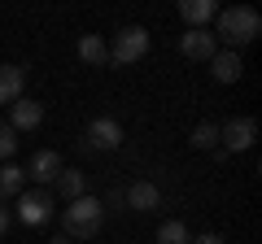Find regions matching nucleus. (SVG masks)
Here are the masks:
<instances>
[{"instance_id": "f257e3e1", "label": "nucleus", "mask_w": 262, "mask_h": 244, "mask_svg": "<svg viewBox=\"0 0 262 244\" xmlns=\"http://www.w3.org/2000/svg\"><path fill=\"white\" fill-rule=\"evenodd\" d=\"M258 35H262V18H258V9H249V5L219 9V18H214V39L227 48V53H241V48L253 44Z\"/></svg>"}, {"instance_id": "f03ea898", "label": "nucleus", "mask_w": 262, "mask_h": 244, "mask_svg": "<svg viewBox=\"0 0 262 244\" xmlns=\"http://www.w3.org/2000/svg\"><path fill=\"white\" fill-rule=\"evenodd\" d=\"M105 223V205L96 197H79L61 209V227H66V240H92Z\"/></svg>"}, {"instance_id": "7ed1b4c3", "label": "nucleus", "mask_w": 262, "mask_h": 244, "mask_svg": "<svg viewBox=\"0 0 262 244\" xmlns=\"http://www.w3.org/2000/svg\"><path fill=\"white\" fill-rule=\"evenodd\" d=\"M105 48H110V66H136L149 53V31L144 27H122Z\"/></svg>"}, {"instance_id": "20e7f679", "label": "nucleus", "mask_w": 262, "mask_h": 244, "mask_svg": "<svg viewBox=\"0 0 262 244\" xmlns=\"http://www.w3.org/2000/svg\"><path fill=\"white\" fill-rule=\"evenodd\" d=\"M53 205H57V201H53V192H48V188H35V192H22V197L13 201V209H9V214L18 218L22 227H44L48 218H53Z\"/></svg>"}, {"instance_id": "39448f33", "label": "nucleus", "mask_w": 262, "mask_h": 244, "mask_svg": "<svg viewBox=\"0 0 262 244\" xmlns=\"http://www.w3.org/2000/svg\"><path fill=\"white\" fill-rule=\"evenodd\" d=\"M253 140H258V122L253 118H232L219 127V149L232 157V153H249Z\"/></svg>"}, {"instance_id": "423d86ee", "label": "nucleus", "mask_w": 262, "mask_h": 244, "mask_svg": "<svg viewBox=\"0 0 262 244\" xmlns=\"http://www.w3.org/2000/svg\"><path fill=\"white\" fill-rule=\"evenodd\" d=\"M122 122L118 118H92L88 122V149H96V153H114V149H122Z\"/></svg>"}, {"instance_id": "0eeeda50", "label": "nucleus", "mask_w": 262, "mask_h": 244, "mask_svg": "<svg viewBox=\"0 0 262 244\" xmlns=\"http://www.w3.org/2000/svg\"><path fill=\"white\" fill-rule=\"evenodd\" d=\"M122 205H127L131 214H153V209H162V188L153 179H136V183L122 192Z\"/></svg>"}, {"instance_id": "6e6552de", "label": "nucleus", "mask_w": 262, "mask_h": 244, "mask_svg": "<svg viewBox=\"0 0 262 244\" xmlns=\"http://www.w3.org/2000/svg\"><path fill=\"white\" fill-rule=\"evenodd\" d=\"M179 53H184L188 61H210V57L219 53L214 31H184V35H179Z\"/></svg>"}, {"instance_id": "1a4fd4ad", "label": "nucleus", "mask_w": 262, "mask_h": 244, "mask_svg": "<svg viewBox=\"0 0 262 244\" xmlns=\"http://www.w3.org/2000/svg\"><path fill=\"white\" fill-rule=\"evenodd\" d=\"M22 96H27V66L5 61V66H0V105L9 109L13 101H22Z\"/></svg>"}, {"instance_id": "9d476101", "label": "nucleus", "mask_w": 262, "mask_h": 244, "mask_svg": "<svg viewBox=\"0 0 262 244\" xmlns=\"http://www.w3.org/2000/svg\"><path fill=\"white\" fill-rule=\"evenodd\" d=\"M61 153H53V149H39L35 157H31V166H27V179H35L39 188L44 183H57V175H61Z\"/></svg>"}, {"instance_id": "9b49d317", "label": "nucleus", "mask_w": 262, "mask_h": 244, "mask_svg": "<svg viewBox=\"0 0 262 244\" xmlns=\"http://www.w3.org/2000/svg\"><path fill=\"white\" fill-rule=\"evenodd\" d=\"M39 122H44V105H39V101L22 96V101L9 105V127H13V131H35Z\"/></svg>"}, {"instance_id": "f8f14e48", "label": "nucleus", "mask_w": 262, "mask_h": 244, "mask_svg": "<svg viewBox=\"0 0 262 244\" xmlns=\"http://www.w3.org/2000/svg\"><path fill=\"white\" fill-rule=\"evenodd\" d=\"M179 18L188 22V31H210V22L219 18V5L214 0H184L179 5Z\"/></svg>"}, {"instance_id": "ddd939ff", "label": "nucleus", "mask_w": 262, "mask_h": 244, "mask_svg": "<svg viewBox=\"0 0 262 244\" xmlns=\"http://www.w3.org/2000/svg\"><path fill=\"white\" fill-rule=\"evenodd\" d=\"M206 66H210V75H214L219 83H236V79L245 75V66H241V53H227V48H219V53L210 57Z\"/></svg>"}, {"instance_id": "4468645a", "label": "nucleus", "mask_w": 262, "mask_h": 244, "mask_svg": "<svg viewBox=\"0 0 262 244\" xmlns=\"http://www.w3.org/2000/svg\"><path fill=\"white\" fill-rule=\"evenodd\" d=\"M22 192H27V170L13 166V161H5L0 166V201L9 205V201H18Z\"/></svg>"}, {"instance_id": "2eb2a0df", "label": "nucleus", "mask_w": 262, "mask_h": 244, "mask_svg": "<svg viewBox=\"0 0 262 244\" xmlns=\"http://www.w3.org/2000/svg\"><path fill=\"white\" fill-rule=\"evenodd\" d=\"M57 192H61L66 205L79 201V197H88V175H83V170H75V166H66L61 175H57Z\"/></svg>"}, {"instance_id": "dca6fc26", "label": "nucleus", "mask_w": 262, "mask_h": 244, "mask_svg": "<svg viewBox=\"0 0 262 244\" xmlns=\"http://www.w3.org/2000/svg\"><path fill=\"white\" fill-rule=\"evenodd\" d=\"M79 61L83 66H110V48H105L101 35H83L79 39Z\"/></svg>"}, {"instance_id": "f3484780", "label": "nucleus", "mask_w": 262, "mask_h": 244, "mask_svg": "<svg viewBox=\"0 0 262 244\" xmlns=\"http://www.w3.org/2000/svg\"><path fill=\"white\" fill-rule=\"evenodd\" d=\"M192 149H201V153L219 149V122H196L192 127Z\"/></svg>"}, {"instance_id": "a211bd4d", "label": "nucleus", "mask_w": 262, "mask_h": 244, "mask_svg": "<svg viewBox=\"0 0 262 244\" xmlns=\"http://www.w3.org/2000/svg\"><path fill=\"white\" fill-rule=\"evenodd\" d=\"M158 244H192V231H188L179 218H170V223L158 227Z\"/></svg>"}, {"instance_id": "6ab92c4d", "label": "nucleus", "mask_w": 262, "mask_h": 244, "mask_svg": "<svg viewBox=\"0 0 262 244\" xmlns=\"http://www.w3.org/2000/svg\"><path fill=\"white\" fill-rule=\"evenodd\" d=\"M13 153H18V131L9 122H0V161H9Z\"/></svg>"}, {"instance_id": "aec40b11", "label": "nucleus", "mask_w": 262, "mask_h": 244, "mask_svg": "<svg viewBox=\"0 0 262 244\" xmlns=\"http://www.w3.org/2000/svg\"><path fill=\"white\" fill-rule=\"evenodd\" d=\"M192 244H227V240L219 231H201V235H192Z\"/></svg>"}, {"instance_id": "412c9836", "label": "nucleus", "mask_w": 262, "mask_h": 244, "mask_svg": "<svg viewBox=\"0 0 262 244\" xmlns=\"http://www.w3.org/2000/svg\"><path fill=\"white\" fill-rule=\"evenodd\" d=\"M9 223H13V214H9V205H5V201H0V235L9 231Z\"/></svg>"}, {"instance_id": "4be33fe9", "label": "nucleus", "mask_w": 262, "mask_h": 244, "mask_svg": "<svg viewBox=\"0 0 262 244\" xmlns=\"http://www.w3.org/2000/svg\"><path fill=\"white\" fill-rule=\"evenodd\" d=\"M48 244H75V240H66V235H57V240H48Z\"/></svg>"}]
</instances>
